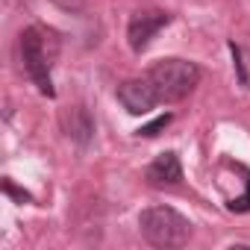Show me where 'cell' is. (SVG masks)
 Instances as JSON below:
<instances>
[{
  "instance_id": "obj_11",
  "label": "cell",
  "mask_w": 250,
  "mask_h": 250,
  "mask_svg": "<svg viewBox=\"0 0 250 250\" xmlns=\"http://www.w3.org/2000/svg\"><path fill=\"white\" fill-rule=\"evenodd\" d=\"M53 6H59L62 12H71V15H77V12H83L85 9V3L88 0H50Z\"/></svg>"
},
{
  "instance_id": "obj_12",
  "label": "cell",
  "mask_w": 250,
  "mask_h": 250,
  "mask_svg": "<svg viewBox=\"0 0 250 250\" xmlns=\"http://www.w3.org/2000/svg\"><path fill=\"white\" fill-rule=\"evenodd\" d=\"M3 188H6V194H15V197H18V200H21V203H24V200H33V197H30V194H27V191H18V188H15V186H12V180H9V177H6V180H3Z\"/></svg>"
},
{
  "instance_id": "obj_10",
  "label": "cell",
  "mask_w": 250,
  "mask_h": 250,
  "mask_svg": "<svg viewBox=\"0 0 250 250\" xmlns=\"http://www.w3.org/2000/svg\"><path fill=\"white\" fill-rule=\"evenodd\" d=\"M171 112H165V115H159L156 121H150V124H145V127H139L136 130V136H142V139H153V136H159L165 127H168V124H171Z\"/></svg>"
},
{
  "instance_id": "obj_3",
  "label": "cell",
  "mask_w": 250,
  "mask_h": 250,
  "mask_svg": "<svg viewBox=\"0 0 250 250\" xmlns=\"http://www.w3.org/2000/svg\"><path fill=\"white\" fill-rule=\"evenodd\" d=\"M18 50H21V62H24V71L33 80V85L44 97H56L53 77H50L53 56L47 53V33L42 27H27L18 39Z\"/></svg>"
},
{
  "instance_id": "obj_1",
  "label": "cell",
  "mask_w": 250,
  "mask_h": 250,
  "mask_svg": "<svg viewBox=\"0 0 250 250\" xmlns=\"http://www.w3.org/2000/svg\"><path fill=\"white\" fill-rule=\"evenodd\" d=\"M147 80L153 83L156 94H159V103H177L183 97H188L197 83H200V65L188 62V59H159L150 71H147Z\"/></svg>"
},
{
  "instance_id": "obj_6",
  "label": "cell",
  "mask_w": 250,
  "mask_h": 250,
  "mask_svg": "<svg viewBox=\"0 0 250 250\" xmlns=\"http://www.w3.org/2000/svg\"><path fill=\"white\" fill-rule=\"evenodd\" d=\"M145 180L150 186H177L183 180V165H180V156L174 150H165L159 153L147 168H145Z\"/></svg>"
},
{
  "instance_id": "obj_4",
  "label": "cell",
  "mask_w": 250,
  "mask_h": 250,
  "mask_svg": "<svg viewBox=\"0 0 250 250\" xmlns=\"http://www.w3.org/2000/svg\"><path fill=\"white\" fill-rule=\"evenodd\" d=\"M171 24V15L165 9H136L127 24V44L133 53H145L150 42Z\"/></svg>"
},
{
  "instance_id": "obj_5",
  "label": "cell",
  "mask_w": 250,
  "mask_h": 250,
  "mask_svg": "<svg viewBox=\"0 0 250 250\" xmlns=\"http://www.w3.org/2000/svg\"><path fill=\"white\" fill-rule=\"evenodd\" d=\"M118 100L130 115H147L159 103V94H156L153 83L145 74V77H136V80H124L118 85Z\"/></svg>"
},
{
  "instance_id": "obj_7",
  "label": "cell",
  "mask_w": 250,
  "mask_h": 250,
  "mask_svg": "<svg viewBox=\"0 0 250 250\" xmlns=\"http://www.w3.org/2000/svg\"><path fill=\"white\" fill-rule=\"evenodd\" d=\"M65 136L77 145V147H88L94 139V118L85 106H74L65 112Z\"/></svg>"
},
{
  "instance_id": "obj_8",
  "label": "cell",
  "mask_w": 250,
  "mask_h": 250,
  "mask_svg": "<svg viewBox=\"0 0 250 250\" xmlns=\"http://www.w3.org/2000/svg\"><path fill=\"white\" fill-rule=\"evenodd\" d=\"M227 209L229 212H250V168L247 165H244V194L229 197L227 200Z\"/></svg>"
},
{
  "instance_id": "obj_9",
  "label": "cell",
  "mask_w": 250,
  "mask_h": 250,
  "mask_svg": "<svg viewBox=\"0 0 250 250\" xmlns=\"http://www.w3.org/2000/svg\"><path fill=\"white\" fill-rule=\"evenodd\" d=\"M229 53H232V68L238 74V85L241 88H250V77H247V68H244V53L235 42H229Z\"/></svg>"
},
{
  "instance_id": "obj_2",
  "label": "cell",
  "mask_w": 250,
  "mask_h": 250,
  "mask_svg": "<svg viewBox=\"0 0 250 250\" xmlns=\"http://www.w3.org/2000/svg\"><path fill=\"white\" fill-rule=\"evenodd\" d=\"M139 229L153 247H183L191 238V221L174 206H147L139 215Z\"/></svg>"
}]
</instances>
